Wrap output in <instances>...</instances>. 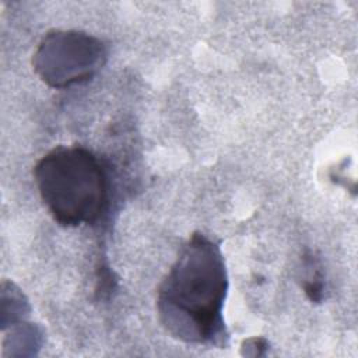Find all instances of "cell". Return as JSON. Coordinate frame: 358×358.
I'll use <instances>...</instances> for the list:
<instances>
[{"instance_id": "obj_1", "label": "cell", "mask_w": 358, "mask_h": 358, "mask_svg": "<svg viewBox=\"0 0 358 358\" xmlns=\"http://www.w3.org/2000/svg\"><path fill=\"white\" fill-rule=\"evenodd\" d=\"M228 274L217 242L194 232L180 250L157 295L159 322L175 338L192 344H225L222 317Z\"/></svg>"}, {"instance_id": "obj_2", "label": "cell", "mask_w": 358, "mask_h": 358, "mask_svg": "<svg viewBox=\"0 0 358 358\" xmlns=\"http://www.w3.org/2000/svg\"><path fill=\"white\" fill-rule=\"evenodd\" d=\"M39 196L56 222H96L108 204L109 183L98 157L83 147H56L34 168Z\"/></svg>"}, {"instance_id": "obj_3", "label": "cell", "mask_w": 358, "mask_h": 358, "mask_svg": "<svg viewBox=\"0 0 358 358\" xmlns=\"http://www.w3.org/2000/svg\"><path fill=\"white\" fill-rule=\"evenodd\" d=\"M106 62L101 39L81 31L48 32L32 56L38 77L52 88H66L92 78Z\"/></svg>"}, {"instance_id": "obj_4", "label": "cell", "mask_w": 358, "mask_h": 358, "mask_svg": "<svg viewBox=\"0 0 358 358\" xmlns=\"http://www.w3.org/2000/svg\"><path fill=\"white\" fill-rule=\"evenodd\" d=\"M11 329V337H6L3 341L4 351L10 348V355H32L35 348H39L42 341L41 330L31 323H15Z\"/></svg>"}, {"instance_id": "obj_5", "label": "cell", "mask_w": 358, "mask_h": 358, "mask_svg": "<svg viewBox=\"0 0 358 358\" xmlns=\"http://www.w3.org/2000/svg\"><path fill=\"white\" fill-rule=\"evenodd\" d=\"M323 277L320 267L315 260H309V271L303 277V291L312 302H320L323 299Z\"/></svg>"}, {"instance_id": "obj_6", "label": "cell", "mask_w": 358, "mask_h": 358, "mask_svg": "<svg viewBox=\"0 0 358 358\" xmlns=\"http://www.w3.org/2000/svg\"><path fill=\"white\" fill-rule=\"evenodd\" d=\"M267 350V341L260 337H252L243 341L242 344V354L243 355H252V357H259L264 355L263 351Z\"/></svg>"}]
</instances>
